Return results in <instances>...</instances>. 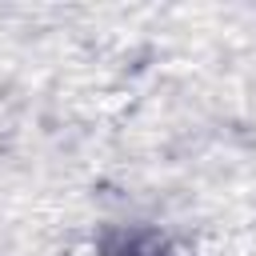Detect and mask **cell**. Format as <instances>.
Masks as SVG:
<instances>
[{
    "instance_id": "obj_1",
    "label": "cell",
    "mask_w": 256,
    "mask_h": 256,
    "mask_svg": "<svg viewBox=\"0 0 256 256\" xmlns=\"http://www.w3.org/2000/svg\"><path fill=\"white\" fill-rule=\"evenodd\" d=\"M104 256H168V240L160 232H120L104 244Z\"/></svg>"
}]
</instances>
